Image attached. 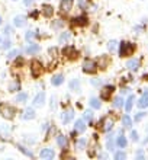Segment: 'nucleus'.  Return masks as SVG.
<instances>
[{"label": "nucleus", "instance_id": "1", "mask_svg": "<svg viewBox=\"0 0 148 160\" xmlns=\"http://www.w3.org/2000/svg\"><path fill=\"white\" fill-rule=\"evenodd\" d=\"M134 51H135V45L132 42H121V45H119V55L121 57H129V55L134 54Z\"/></svg>", "mask_w": 148, "mask_h": 160}, {"label": "nucleus", "instance_id": "2", "mask_svg": "<svg viewBox=\"0 0 148 160\" xmlns=\"http://www.w3.org/2000/svg\"><path fill=\"white\" fill-rule=\"evenodd\" d=\"M31 73H32V77H34V79H38V77L42 76V73H44L42 63L38 61V60H32V61H31Z\"/></svg>", "mask_w": 148, "mask_h": 160}, {"label": "nucleus", "instance_id": "3", "mask_svg": "<svg viewBox=\"0 0 148 160\" xmlns=\"http://www.w3.org/2000/svg\"><path fill=\"white\" fill-rule=\"evenodd\" d=\"M0 114L6 119H13L15 118V114H16V109L13 106H10L9 103H3V105L0 106Z\"/></svg>", "mask_w": 148, "mask_h": 160}, {"label": "nucleus", "instance_id": "4", "mask_svg": "<svg viewBox=\"0 0 148 160\" xmlns=\"http://www.w3.org/2000/svg\"><path fill=\"white\" fill-rule=\"evenodd\" d=\"M83 72L87 73V74H94L98 72V63L90 58H86L83 61Z\"/></svg>", "mask_w": 148, "mask_h": 160}, {"label": "nucleus", "instance_id": "5", "mask_svg": "<svg viewBox=\"0 0 148 160\" xmlns=\"http://www.w3.org/2000/svg\"><path fill=\"white\" fill-rule=\"evenodd\" d=\"M99 125H100V128L105 131V132H109V131L113 128V125H115V119L107 115V117H105V118H102V121H100Z\"/></svg>", "mask_w": 148, "mask_h": 160}, {"label": "nucleus", "instance_id": "6", "mask_svg": "<svg viewBox=\"0 0 148 160\" xmlns=\"http://www.w3.org/2000/svg\"><path fill=\"white\" fill-rule=\"evenodd\" d=\"M63 55L68 60H76L77 57H79V51H77L73 45H68V47H64Z\"/></svg>", "mask_w": 148, "mask_h": 160}, {"label": "nucleus", "instance_id": "7", "mask_svg": "<svg viewBox=\"0 0 148 160\" xmlns=\"http://www.w3.org/2000/svg\"><path fill=\"white\" fill-rule=\"evenodd\" d=\"M113 92H115V86H112V84L103 86V88H102V90H100V98L103 99V101H109Z\"/></svg>", "mask_w": 148, "mask_h": 160}, {"label": "nucleus", "instance_id": "8", "mask_svg": "<svg viewBox=\"0 0 148 160\" xmlns=\"http://www.w3.org/2000/svg\"><path fill=\"white\" fill-rule=\"evenodd\" d=\"M44 103H45V93H44V92H39L38 95L34 98L32 105H34V108H42Z\"/></svg>", "mask_w": 148, "mask_h": 160}, {"label": "nucleus", "instance_id": "9", "mask_svg": "<svg viewBox=\"0 0 148 160\" xmlns=\"http://www.w3.org/2000/svg\"><path fill=\"white\" fill-rule=\"evenodd\" d=\"M39 157L42 160H52L55 157V152L52 150V148H42L41 150V153H39Z\"/></svg>", "mask_w": 148, "mask_h": 160}, {"label": "nucleus", "instance_id": "10", "mask_svg": "<svg viewBox=\"0 0 148 160\" xmlns=\"http://www.w3.org/2000/svg\"><path fill=\"white\" fill-rule=\"evenodd\" d=\"M73 4H74L73 0H61V2H60V10L64 12V13L70 12V10L73 9Z\"/></svg>", "mask_w": 148, "mask_h": 160}, {"label": "nucleus", "instance_id": "11", "mask_svg": "<svg viewBox=\"0 0 148 160\" xmlns=\"http://www.w3.org/2000/svg\"><path fill=\"white\" fill-rule=\"evenodd\" d=\"M71 23L76 26H86L89 23V19L86 16H77V18H74V19H71Z\"/></svg>", "mask_w": 148, "mask_h": 160}, {"label": "nucleus", "instance_id": "12", "mask_svg": "<svg viewBox=\"0 0 148 160\" xmlns=\"http://www.w3.org/2000/svg\"><path fill=\"white\" fill-rule=\"evenodd\" d=\"M13 25L17 26V28L25 26L26 25V16L25 15H17V16H15V19H13Z\"/></svg>", "mask_w": 148, "mask_h": 160}, {"label": "nucleus", "instance_id": "13", "mask_svg": "<svg viewBox=\"0 0 148 160\" xmlns=\"http://www.w3.org/2000/svg\"><path fill=\"white\" fill-rule=\"evenodd\" d=\"M73 118H74V111L73 109H67V111H64V114H63V122L67 125L68 122H71Z\"/></svg>", "mask_w": 148, "mask_h": 160}, {"label": "nucleus", "instance_id": "14", "mask_svg": "<svg viewBox=\"0 0 148 160\" xmlns=\"http://www.w3.org/2000/svg\"><path fill=\"white\" fill-rule=\"evenodd\" d=\"M35 118V111L34 108H28V109L23 111V114H22V119H25V121H31V119Z\"/></svg>", "mask_w": 148, "mask_h": 160}, {"label": "nucleus", "instance_id": "15", "mask_svg": "<svg viewBox=\"0 0 148 160\" xmlns=\"http://www.w3.org/2000/svg\"><path fill=\"white\" fill-rule=\"evenodd\" d=\"M57 144H58L61 148H67L68 147V138L63 134H58L57 135Z\"/></svg>", "mask_w": 148, "mask_h": 160}, {"label": "nucleus", "instance_id": "16", "mask_svg": "<svg viewBox=\"0 0 148 160\" xmlns=\"http://www.w3.org/2000/svg\"><path fill=\"white\" fill-rule=\"evenodd\" d=\"M74 130L77 131V132H84L86 131V122L84 119H77L76 122H74Z\"/></svg>", "mask_w": 148, "mask_h": 160}, {"label": "nucleus", "instance_id": "17", "mask_svg": "<svg viewBox=\"0 0 148 160\" xmlns=\"http://www.w3.org/2000/svg\"><path fill=\"white\" fill-rule=\"evenodd\" d=\"M127 67H128V70H131V72H136L138 67H140V60H136V58L129 60L127 63Z\"/></svg>", "mask_w": 148, "mask_h": 160}, {"label": "nucleus", "instance_id": "18", "mask_svg": "<svg viewBox=\"0 0 148 160\" xmlns=\"http://www.w3.org/2000/svg\"><path fill=\"white\" fill-rule=\"evenodd\" d=\"M42 15L45 18H52V15H54V8H52L51 4H44L42 6Z\"/></svg>", "mask_w": 148, "mask_h": 160}, {"label": "nucleus", "instance_id": "19", "mask_svg": "<svg viewBox=\"0 0 148 160\" xmlns=\"http://www.w3.org/2000/svg\"><path fill=\"white\" fill-rule=\"evenodd\" d=\"M68 88L73 92H80V80L79 79H73L70 83H68Z\"/></svg>", "mask_w": 148, "mask_h": 160}, {"label": "nucleus", "instance_id": "20", "mask_svg": "<svg viewBox=\"0 0 148 160\" xmlns=\"http://www.w3.org/2000/svg\"><path fill=\"white\" fill-rule=\"evenodd\" d=\"M71 39V34L70 32H61L58 37V42L60 44H67L68 41Z\"/></svg>", "mask_w": 148, "mask_h": 160}, {"label": "nucleus", "instance_id": "21", "mask_svg": "<svg viewBox=\"0 0 148 160\" xmlns=\"http://www.w3.org/2000/svg\"><path fill=\"white\" fill-rule=\"evenodd\" d=\"M25 51L28 52V54H31V55H32V54H36V52L39 51V45H38V44H34V42H31L29 45L26 47Z\"/></svg>", "mask_w": 148, "mask_h": 160}, {"label": "nucleus", "instance_id": "22", "mask_svg": "<svg viewBox=\"0 0 148 160\" xmlns=\"http://www.w3.org/2000/svg\"><path fill=\"white\" fill-rule=\"evenodd\" d=\"M63 82H64L63 74H54L52 79H51V83L54 84V86H60V84H63Z\"/></svg>", "mask_w": 148, "mask_h": 160}, {"label": "nucleus", "instance_id": "23", "mask_svg": "<svg viewBox=\"0 0 148 160\" xmlns=\"http://www.w3.org/2000/svg\"><path fill=\"white\" fill-rule=\"evenodd\" d=\"M138 106L140 108H147L148 106V92H145L142 96H141V99L138 101Z\"/></svg>", "mask_w": 148, "mask_h": 160}, {"label": "nucleus", "instance_id": "24", "mask_svg": "<svg viewBox=\"0 0 148 160\" xmlns=\"http://www.w3.org/2000/svg\"><path fill=\"white\" fill-rule=\"evenodd\" d=\"M116 146H119L121 148H123V147H127V138L123 137V134L122 132H119V137L116 138Z\"/></svg>", "mask_w": 148, "mask_h": 160}, {"label": "nucleus", "instance_id": "25", "mask_svg": "<svg viewBox=\"0 0 148 160\" xmlns=\"http://www.w3.org/2000/svg\"><path fill=\"white\" fill-rule=\"evenodd\" d=\"M19 90H21V83H19L17 80L10 82V84H9V92H19Z\"/></svg>", "mask_w": 148, "mask_h": 160}, {"label": "nucleus", "instance_id": "26", "mask_svg": "<svg viewBox=\"0 0 148 160\" xmlns=\"http://www.w3.org/2000/svg\"><path fill=\"white\" fill-rule=\"evenodd\" d=\"M107 64H109V58L107 57H102L100 60H99V64H98V68H100V70H105L106 67H107Z\"/></svg>", "mask_w": 148, "mask_h": 160}, {"label": "nucleus", "instance_id": "27", "mask_svg": "<svg viewBox=\"0 0 148 160\" xmlns=\"http://www.w3.org/2000/svg\"><path fill=\"white\" fill-rule=\"evenodd\" d=\"M134 102H135V98H134V95H131V96L128 98L127 103H125V109H127V112H131L132 106H134Z\"/></svg>", "mask_w": 148, "mask_h": 160}, {"label": "nucleus", "instance_id": "28", "mask_svg": "<svg viewBox=\"0 0 148 160\" xmlns=\"http://www.w3.org/2000/svg\"><path fill=\"white\" fill-rule=\"evenodd\" d=\"M90 106H92L93 109H100L102 103H100V101H99L98 98H92V99H90Z\"/></svg>", "mask_w": 148, "mask_h": 160}, {"label": "nucleus", "instance_id": "29", "mask_svg": "<svg viewBox=\"0 0 148 160\" xmlns=\"http://www.w3.org/2000/svg\"><path fill=\"white\" fill-rule=\"evenodd\" d=\"M35 38H36V31H28V32L25 34V39H26V41L32 42Z\"/></svg>", "mask_w": 148, "mask_h": 160}, {"label": "nucleus", "instance_id": "30", "mask_svg": "<svg viewBox=\"0 0 148 160\" xmlns=\"http://www.w3.org/2000/svg\"><path fill=\"white\" fill-rule=\"evenodd\" d=\"M122 124H123V127H125V128H131V125H132V119L129 118L128 115H123Z\"/></svg>", "mask_w": 148, "mask_h": 160}, {"label": "nucleus", "instance_id": "31", "mask_svg": "<svg viewBox=\"0 0 148 160\" xmlns=\"http://www.w3.org/2000/svg\"><path fill=\"white\" fill-rule=\"evenodd\" d=\"M26 101H28V95H26V93H22L21 92L16 96V102H19V103H25Z\"/></svg>", "mask_w": 148, "mask_h": 160}, {"label": "nucleus", "instance_id": "32", "mask_svg": "<svg viewBox=\"0 0 148 160\" xmlns=\"http://www.w3.org/2000/svg\"><path fill=\"white\" fill-rule=\"evenodd\" d=\"M19 54H21V50H10L7 52V58L9 60H13V58H16Z\"/></svg>", "mask_w": 148, "mask_h": 160}, {"label": "nucleus", "instance_id": "33", "mask_svg": "<svg viewBox=\"0 0 148 160\" xmlns=\"http://www.w3.org/2000/svg\"><path fill=\"white\" fill-rule=\"evenodd\" d=\"M83 119L92 122L93 121V112H92V111H84V114H83Z\"/></svg>", "mask_w": 148, "mask_h": 160}, {"label": "nucleus", "instance_id": "34", "mask_svg": "<svg viewBox=\"0 0 148 160\" xmlns=\"http://www.w3.org/2000/svg\"><path fill=\"white\" fill-rule=\"evenodd\" d=\"M52 29H60V28H63L64 26V22L61 21V19H57V21H54L52 22Z\"/></svg>", "mask_w": 148, "mask_h": 160}, {"label": "nucleus", "instance_id": "35", "mask_svg": "<svg viewBox=\"0 0 148 160\" xmlns=\"http://www.w3.org/2000/svg\"><path fill=\"white\" fill-rule=\"evenodd\" d=\"M84 147H86V140L84 138L77 140V143H76V148H77V150H83Z\"/></svg>", "mask_w": 148, "mask_h": 160}, {"label": "nucleus", "instance_id": "36", "mask_svg": "<svg viewBox=\"0 0 148 160\" xmlns=\"http://www.w3.org/2000/svg\"><path fill=\"white\" fill-rule=\"evenodd\" d=\"M123 105V99L121 96H118V98H115L113 99V106L115 108H121V106Z\"/></svg>", "mask_w": 148, "mask_h": 160}, {"label": "nucleus", "instance_id": "37", "mask_svg": "<svg viewBox=\"0 0 148 160\" xmlns=\"http://www.w3.org/2000/svg\"><path fill=\"white\" fill-rule=\"evenodd\" d=\"M17 148H19V152L21 153H23V154H26L28 157H34V154L28 150V148H25V147H22V146H17Z\"/></svg>", "mask_w": 148, "mask_h": 160}, {"label": "nucleus", "instance_id": "38", "mask_svg": "<svg viewBox=\"0 0 148 160\" xmlns=\"http://www.w3.org/2000/svg\"><path fill=\"white\" fill-rule=\"evenodd\" d=\"M115 159L116 160H125L127 159V154H125L123 152H116L115 153Z\"/></svg>", "mask_w": 148, "mask_h": 160}, {"label": "nucleus", "instance_id": "39", "mask_svg": "<svg viewBox=\"0 0 148 160\" xmlns=\"http://www.w3.org/2000/svg\"><path fill=\"white\" fill-rule=\"evenodd\" d=\"M107 148H109L110 152H112V150H113V147H115V143H113V138H112V135H109V137H107Z\"/></svg>", "mask_w": 148, "mask_h": 160}, {"label": "nucleus", "instance_id": "40", "mask_svg": "<svg viewBox=\"0 0 148 160\" xmlns=\"http://www.w3.org/2000/svg\"><path fill=\"white\" fill-rule=\"evenodd\" d=\"M116 44H118L116 41H109V44H107V48H109V51H115V48H116Z\"/></svg>", "mask_w": 148, "mask_h": 160}, {"label": "nucleus", "instance_id": "41", "mask_svg": "<svg viewBox=\"0 0 148 160\" xmlns=\"http://www.w3.org/2000/svg\"><path fill=\"white\" fill-rule=\"evenodd\" d=\"M12 32H13V28L10 25H6V26H4V34H6V35H10Z\"/></svg>", "mask_w": 148, "mask_h": 160}, {"label": "nucleus", "instance_id": "42", "mask_svg": "<svg viewBox=\"0 0 148 160\" xmlns=\"http://www.w3.org/2000/svg\"><path fill=\"white\" fill-rule=\"evenodd\" d=\"M10 47H12V42L9 41V39H7V41H4L3 44H2V48H3V50H7V48H10Z\"/></svg>", "mask_w": 148, "mask_h": 160}, {"label": "nucleus", "instance_id": "43", "mask_svg": "<svg viewBox=\"0 0 148 160\" xmlns=\"http://www.w3.org/2000/svg\"><path fill=\"white\" fill-rule=\"evenodd\" d=\"M48 52H50L51 54V57H57V54H58V50H57V48H50V50H48Z\"/></svg>", "mask_w": 148, "mask_h": 160}, {"label": "nucleus", "instance_id": "44", "mask_svg": "<svg viewBox=\"0 0 148 160\" xmlns=\"http://www.w3.org/2000/svg\"><path fill=\"white\" fill-rule=\"evenodd\" d=\"M131 140L132 141H138V132L136 131H131Z\"/></svg>", "mask_w": 148, "mask_h": 160}, {"label": "nucleus", "instance_id": "45", "mask_svg": "<svg viewBox=\"0 0 148 160\" xmlns=\"http://www.w3.org/2000/svg\"><path fill=\"white\" fill-rule=\"evenodd\" d=\"M79 6H80V9L86 10V8H87V4H86V0H79Z\"/></svg>", "mask_w": 148, "mask_h": 160}, {"label": "nucleus", "instance_id": "46", "mask_svg": "<svg viewBox=\"0 0 148 160\" xmlns=\"http://www.w3.org/2000/svg\"><path fill=\"white\" fill-rule=\"evenodd\" d=\"M31 137H32V135H25V141L26 143H35V138H31Z\"/></svg>", "mask_w": 148, "mask_h": 160}, {"label": "nucleus", "instance_id": "47", "mask_svg": "<svg viewBox=\"0 0 148 160\" xmlns=\"http://www.w3.org/2000/svg\"><path fill=\"white\" fill-rule=\"evenodd\" d=\"M142 117H145V112H140V114H136L135 121H141V119H142Z\"/></svg>", "mask_w": 148, "mask_h": 160}, {"label": "nucleus", "instance_id": "48", "mask_svg": "<svg viewBox=\"0 0 148 160\" xmlns=\"http://www.w3.org/2000/svg\"><path fill=\"white\" fill-rule=\"evenodd\" d=\"M35 3V0H23V4L25 6H32Z\"/></svg>", "mask_w": 148, "mask_h": 160}, {"label": "nucleus", "instance_id": "49", "mask_svg": "<svg viewBox=\"0 0 148 160\" xmlns=\"http://www.w3.org/2000/svg\"><path fill=\"white\" fill-rule=\"evenodd\" d=\"M92 84H94V86H99V84H100V80H92Z\"/></svg>", "mask_w": 148, "mask_h": 160}, {"label": "nucleus", "instance_id": "50", "mask_svg": "<svg viewBox=\"0 0 148 160\" xmlns=\"http://www.w3.org/2000/svg\"><path fill=\"white\" fill-rule=\"evenodd\" d=\"M136 157H138V159H142V157H144V153H142V152H138V153H136Z\"/></svg>", "mask_w": 148, "mask_h": 160}, {"label": "nucleus", "instance_id": "51", "mask_svg": "<svg viewBox=\"0 0 148 160\" xmlns=\"http://www.w3.org/2000/svg\"><path fill=\"white\" fill-rule=\"evenodd\" d=\"M106 157H107L106 154H99V159H106Z\"/></svg>", "mask_w": 148, "mask_h": 160}, {"label": "nucleus", "instance_id": "52", "mask_svg": "<svg viewBox=\"0 0 148 160\" xmlns=\"http://www.w3.org/2000/svg\"><path fill=\"white\" fill-rule=\"evenodd\" d=\"M0 25H2V16H0Z\"/></svg>", "mask_w": 148, "mask_h": 160}, {"label": "nucleus", "instance_id": "53", "mask_svg": "<svg viewBox=\"0 0 148 160\" xmlns=\"http://www.w3.org/2000/svg\"><path fill=\"white\" fill-rule=\"evenodd\" d=\"M0 42H2V37H0Z\"/></svg>", "mask_w": 148, "mask_h": 160}]
</instances>
